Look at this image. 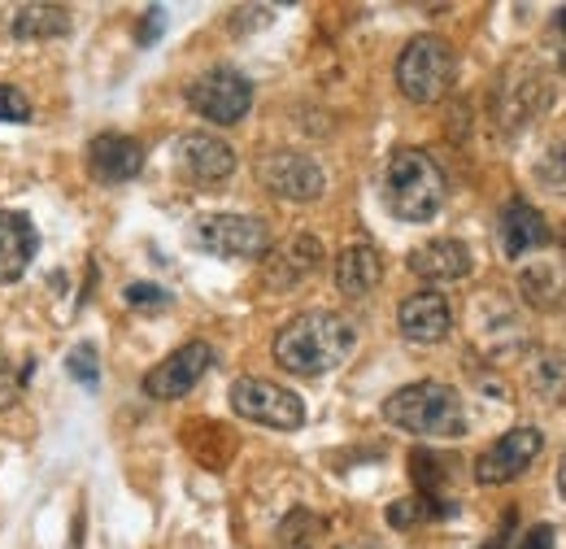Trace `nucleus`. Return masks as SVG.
Here are the masks:
<instances>
[{
  "label": "nucleus",
  "instance_id": "f8f14e48",
  "mask_svg": "<svg viewBox=\"0 0 566 549\" xmlns=\"http://www.w3.org/2000/svg\"><path fill=\"white\" fill-rule=\"evenodd\" d=\"M175 157H179L184 179H192L201 188H213V184L235 175V148L227 139L210 136V132H188L175 144Z\"/></svg>",
  "mask_w": 566,
  "mask_h": 549
},
{
  "label": "nucleus",
  "instance_id": "2f4dec72",
  "mask_svg": "<svg viewBox=\"0 0 566 549\" xmlns=\"http://www.w3.org/2000/svg\"><path fill=\"white\" fill-rule=\"evenodd\" d=\"M161 27H166V13H161V9H148L140 22V44H153V40L161 35Z\"/></svg>",
  "mask_w": 566,
  "mask_h": 549
},
{
  "label": "nucleus",
  "instance_id": "7ed1b4c3",
  "mask_svg": "<svg viewBox=\"0 0 566 549\" xmlns=\"http://www.w3.org/2000/svg\"><path fill=\"white\" fill-rule=\"evenodd\" d=\"M444 170L436 166V157L423 148H397L392 162H388V175H384V197L388 209L401 218V222H431L440 209H444Z\"/></svg>",
  "mask_w": 566,
  "mask_h": 549
},
{
  "label": "nucleus",
  "instance_id": "4468645a",
  "mask_svg": "<svg viewBox=\"0 0 566 549\" xmlns=\"http://www.w3.org/2000/svg\"><path fill=\"white\" fill-rule=\"evenodd\" d=\"M397 328L401 336L415 344H440L449 332H453V310H449V297L436 292V288H423L415 297L401 301L397 310Z\"/></svg>",
  "mask_w": 566,
  "mask_h": 549
},
{
  "label": "nucleus",
  "instance_id": "6ab92c4d",
  "mask_svg": "<svg viewBox=\"0 0 566 549\" xmlns=\"http://www.w3.org/2000/svg\"><path fill=\"white\" fill-rule=\"evenodd\" d=\"M475 336L480 344L493 353V358H514V353H523L527 349V328L518 323V314L510 310V305H501L496 297H484L480 305H475Z\"/></svg>",
  "mask_w": 566,
  "mask_h": 549
},
{
  "label": "nucleus",
  "instance_id": "9b49d317",
  "mask_svg": "<svg viewBox=\"0 0 566 549\" xmlns=\"http://www.w3.org/2000/svg\"><path fill=\"white\" fill-rule=\"evenodd\" d=\"M213 366V349L206 341H188L179 344L170 358H161L148 375H144V393L153 397V402H175V397H188L197 384H201V375Z\"/></svg>",
  "mask_w": 566,
  "mask_h": 549
},
{
  "label": "nucleus",
  "instance_id": "1a4fd4ad",
  "mask_svg": "<svg viewBox=\"0 0 566 549\" xmlns=\"http://www.w3.org/2000/svg\"><path fill=\"white\" fill-rule=\"evenodd\" d=\"M549 79L536 66H510L496 83V123L501 132H523L549 105Z\"/></svg>",
  "mask_w": 566,
  "mask_h": 549
},
{
  "label": "nucleus",
  "instance_id": "0eeeda50",
  "mask_svg": "<svg viewBox=\"0 0 566 549\" xmlns=\"http://www.w3.org/2000/svg\"><path fill=\"white\" fill-rule=\"evenodd\" d=\"M188 105H192L206 123L231 127V123H240V118L253 110V83H249L240 70L213 66L188 83Z\"/></svg>",
  "mask_w": 566,
  "mask_h": 549
},
{
  "label": "nucleus",
  "instance_id": "473e14b6",
  "mask_svg": "<svg viewBox=\"0 0 566 549\" xmlns=\"http://www.w3.org/2000/svg\"><path fill=\"white\" fill-rule=\"evenodd\" d=\"M558 493H563V501H566V454H563V463H558Z\"/></svg>",
  "mask_w": 566,
  "mask_h": 549
},
{
  "label": "nucleus",
  "instance_id": "4be33fe9",
  "mask_svg": "<svg viewBox=\"0 0 566 549\" xmlns=\"http://www.w3.org/2000/svg\"><path fill=\"white\" fill-rule=\"evenodd\" d=\"M9 31L18 40H53V35H66L71 31V9L66 4H22V9H13Z\"/></svg>",
  "mask_w": 566,
  "mask_h": 549
},
{
  "label": "nucleus",
  "instance_id": "f257e3e1",
  "mask_svg": "<svg viewBox=\"0 0 566 549\" xmlns=\"http://www.w3.org/2000/svg\"><path fill=\"white\" fill-rule=\"evenodd\" d=\"M357 349V332L345 314L332 310H305L296 319H287L275 336V362L292 375L318 380L336 366L349 362V353Z\"/></svg>",
  "mask_w": 566,
  "mask_h": 549
},
{
  "label": "nucleus",
  "instance_id": "ddd939ff",
  "mask_svg": "<svg viewBox=\"0 0 566 549\" xmlns=\"http://www.w3.org/2000/svg\"><path fill=\"white\" fill-rule=\"evenodd\" d=\"M323 262H327V253H323L318 236L301 231V236H287L283 245H275V249L266 253V262H262V279H266L271 288L287 292V288H296V283H305V279H314Z\"/></svg>",
  "mask_w": 566,
  "mask_h": 549
},
{
  "label": "nucleus",
  "instance_id": "bb28decb",
  "mask_svg": "<svg viewBox=\"0 0 566 549\" xmlns=\"http://www.w3.org/2000/svg\"><path fill=\"white\" fill-rule=\"evenodd\" d=\"M0 123H31V101L13 83H0Z\"/></svg>",
  "mask_w": 566,
  "mask_h": 549
},
{
  "label": "nucleus",
  "instance_id": "f03ea898",
  "mask_svg": "<svg viewBox=\"0 0 566 549\" xmlns=\"http://www.w3.org/2000/svg\"><path fill=\"white\" fill-rule=\"evenodd\" d=\"M384 418L392 427L410 432V436H423V441H458V436H467V406L440 380H419V384L397 389L384 402Z\"/></svg>",
  "mask_w": 566,
  "mask_h": 549
},
{
  "label": "nucleus",
  "instance_id": "6e6552de",
  "mask_svg": "<svg viewBox=\"0 0 566 549\" xmlns=\"http://www.w3.org/2000/svg\"><path fill=\"white\" fill-rule=\"evenodd\" d=\"M258 179H262V188H266L271 197L296 201V206L318 201V197L327 193L323 166H318L310 153H296V148H275V153H266V157L258 162Z\"/></svg>",
  "mask_w": 566,
  "mask_h": 549
},
{
  "label": "nucleus",
  "instance_id": "dca6fc26",
  "mask_svg": "<svg viewBox=\"0 0 566 549\" xmlns=\"http://www.w3.org/2000/svg\"><path fill=\"white\" fill-rule=\"evenodd\" d=\"M496 240H501V253H505L510 262H518V258H527L532 249H545V245H549V222H545V214L536 206L510 201V206L501 209Z\"/></svg>",
  "mask_w": 566,
  "mask_h": 549
},
{
  "label": "nucleus",
  "instance_id": "39448f33",
  "mask_svg": "<svg viewBox=\"0 0 566 549\" xmlns=\"http://www.w3.org/2000/svg\"><path fill=\"white\" fill-rule=\"evenodd\" d=\"M192 245L206 249L213 258H266L271 253V227L253 214H206L192 227Z\"/></svg>",
  "mask_w": 566,
  "mask_h": 549
},
{
  "label": "nucleus",
  "instance_id": "a211bd4d",
  "mask_svg": "<svg viewBox=\"0 0 566 549\" xmlns=\"http://www.w3.org/2000/svg\"><path fill=\"white\" fill-rule=\"evenodd\" d=\"M35 253H40V231L31 227V218L18 209H0V283L22 279Z\"/></svg>",
  "mask_w": 566,
  "mask_h": 549
},
{
  "label": "nucleus",
  "instance_id": "c85d7f7f",
  "mask_svg": "<svg viewBox=\"0 0 566 549\" xmlns=\"http://www.w3.org/2000/svg\"><path fill=\"white\" fill-rule=\"evenodd\" d=\"M18 402V371L0 358V411H9Z\"/></svg>",
  "mask_w": 566,
  "mask_h": 549
},
{
  "label": "nucleus",
  "instance_id": "a878e982",
  "mask_svg": "<svg viewBox=\"0 0 566 549\" xmlns=\"http://www.w3.org/2000/svg\"><path fill=\"white\" fill-rule=\"evenodd\" d=\"M66 366H71V375L78 380V384L96 389V380H101V366H96V349H92V344H74L71 358H66Z\"/></svg>",
  "mask_w": 566,
  "mask_h": 549
},
{
  "label": "nucleus",
  "instance_id": "f3484780",
  "mask_svg": "<svg viewBox=\"0 0 566 549\" xmlns=\"http://www.w3.org/2000/svg\"><path fill=\"white\" fill-rule=\"evenodd\" d=\"M471 267H475L471 249L462 240H453V236L427 240V245H419L410 253V271L419 274V279H427V283H458V279L471 274Z\"/></svg>",
  "mask_w": 566,
  "mask_h": 549
},
{
  "label": "nucleus",
  "instance_id": "b1692460",
  "mask_svg": "<svg viewBox=\"0 0 566 549\" xmlns=\"http://www.w3.org/2000/svg\"><path fill=\"white\" fill-rule=\"evenodd\" d=\"M318 532H323V519H314L310 510H292L280 524V549H314Z\"/></svg>",
  "mask_w": 566,
  "mask_h": 549
},
{
  "label": "nucleus",
  "instance_id": "2eb2a0df",
  "mask_svg": "<svg viewBox=\"0 0 566 549\" xmlns=\"http://www.w3.org/2000/svg\"><path fill=\"white\" fill-rule=\"evenodd\" d=\"M87 170L101 184H127L144 170V144L136 136H118L105 132L87 144Z\"/></svg>",
  "mask_w": 566,
  "mask_h": 549
},
{
  "label": "nucleus",
  "instance_id": "5701e85b",
  "mask_svg": "<svg viewBox=\"0 0 566 549\" xmlns=\"http://www.w3.org/2000/svg\"><path fill=\"white\" fill-rule=\"evenodd\" d=\"M532 389L541 397L566 402V353H541L532 366Z\"/></svg>",
  "mask_w": 566,
  "mask_h": 549
},
{
  "label": "nucleus",
  "instance_id": "20e7f679",
  "mask_svg": "<svg viewBox=\"0 0 566 549\" xmlns=\"http://www.w3.org/2000/svg\"><path fill=\"white\" fill-rule=\"evenodd\" d=\"M458 79V53L444 35H415L397 58V87L415 105H436Z\"/></svg>",
  "mask_w": 566,
  "mask_h": 549
},
{
  "label": "nucleus",
  "instance_id": "9d476101",
  "mask_svg": "<svg viewBox=\"0 0 566 549\" xmlns=\"http://www.w3.org/2000/svg\"><path fill=\"white\" fill-rule=\"evenodd\" d=\"M545 449V436L541 427H514L505 436H496L493 445L475 458V480L496 488V484H514Z\"/></svg>",
  "mask_w": 566,
  "mask_h": 549
},
{
  "label": "nucleus",
  "instance_id": "aec40b11",
  "mask_svg": "<svg viewBox=\"0 0 566 549\" xmlns=\"http://www.w3.org/2000/svg\"><path fill=\"white\" fill-rule=\"evenodd\" d=\"M518 292L536 310H566V262L541 258L518 271Z\"/></svg>",
  "mask_w": 566,
  "mask_h": 549
},
{
  "label": "nucleus",
  "instance_id": "7c9ffc66",
  "mask_svg": "<svg viewBox=\"0 0 566 549\" xmlns=\"http://www.w3.org/2000/svg\"><path fill=\"white\" fill-rule=\"evenodd\" d=\"M419 506H423V501H392V510H388V524H392V528H410V524L423 515Z\"/></svg>",
  "mask_w": 566,
  "mask_h": 549
},
{
  "label": "nucleus",
  "instance_id": "423d86ee",
  "mask_svg": "<svg viewBox=\"0 0 566 549\" xmlns=\"http://www.w3.org/2000/svg\"><path fill=\"white\" fill-rule=\"evenodd\" d=\"M231 411L275 432H296L305 423V402L292 389H283L275 380H258V375H244L231 384Z\"/></svg>",
  "mask_w": 566,
  "mask_h": 549
},
{
  "label": "nucleus",
  "instance_id": "f704fd0d",
  "mask_svg": "<svg viewBox=\"0 0 566 549\" xmlns=\"http://www.w3.org/2000/svg\"><path fill=\"white\" fill-rule=\"evenodd\" d=\"M345 549H375L370 541H354V546H345Z\"/></svg>",
  "mask_w": 566,
  "mask_h": 549
},
{
  "label": "nucleus",
  "instance_id": "393cba45",
  "mask_svg": "<svg viewBox=\"0 0 566 549\" xmlns=\"http://www.w3.org/2000/svg\"><path fill=\"white\" fill-rule=\"evenodd\" d=\"M536 184L545 193H554V197H566V139L545 148V157L536 162Z\"/></svg>",
  "mask_w": 566,
  "mask_h": 549
},
{
  "label": "nucleus",
  "instance_id": "412c9836",
  "mask_svg": "<svg viewBox=\"0 0 566 549\" xmlns=\"http://www.w3.org/2000/svg\"><path fill=\"white\" fill-rule=\"evenodd\" d=\"M384 279V258L375 245H349L336 258V288L345 297H370Z\"/></svg>",
  "mask_w": 566,
  "mask_h": 549
},
{
  "label": "nucleus",
  "instance_id": "c756f323",
  "mask_svg": "<svg viewBox=\"0 0 566 549\" xmlns=\"http://www.w3.org/2000/svg\"><path fill=\"white\" fill-rule=\"evenodd\" d=\"M554 541H558L554 524H536V528H532V532H527L514 549H554Z\"/></svg>",
  "mask_w": 566,
  "mask_h": 549
},
{
  "label": "nucleus",
  "instance_id": "72a5a7b5",
  "mask_svg": "<svg viewBox=\"0 0 566 549\" xmlns=\"http://www.w3.org/2000/svg\"><path fill=\"white\" fill-rule=\"evenodd\" d=\"M554 22H558V27H563V31H566V4H563V9H558V13H554Z\"/></svg>",
  "mask_w": 566,
  "mask_h": 549
},
{
  "label": "nucleus",
  "instance_id": "cd10ccee",
  "mask_svg": "<svg viewBox=\"0 0 566 549\" xmlns=\"http://www.w3.org/2000/svg\"><path fill=\"white\" fill-rule=\"evenodd\" d=\"M127 305L132 310H166L170 305V292L157 288V283H132L127 288Z\"/></svg>",
  "mask_w": 566,
  "mask_h": 549
}]
</instances>
